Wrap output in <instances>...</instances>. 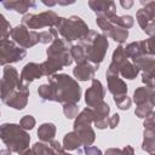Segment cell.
Returning <instances> with one entry per match:
<instances>
[{"mask_svg":"<svg viewBox=\"0 0 155 155\" xmlns=\"http://www.w3.org/2000/svg\"><path fill=\"white\" fill-rule=\"evenodd\" d=\"M82 145L79 136L73 131V132H68L64 138H63V147L65 150H75L79 149Z\"/></svg>","mask_w":155,"mask_h":155,"instance_id":"24","label":"cell"},{"mask_svg":"<svg viewBox=\"0 0 155 155\" xmlns=\"http://www.w3.org/2000/svg\"><path fill=\"white\" fill-rule=\"evenodd\" d=\"M142 81H143V84H145V86L155 90V75H151V76L142 75Z\"/></svg>","mask_w":155,"mask_h":155,"instance_id":"41","label":"cell"},{"mask_svg":"<svg viewBox=\"0 0 155 155\" xmlns=\"http://www.w3.org/2000/svg\"><path fill=\"white\" fill-rule=\"evenodd\" d=\"M132 63L142 71V75L151 76L155 75V58L149 54H143L138 58L132 59Z\"/></svg>","mask_w":155,"mask_h":155,"instance_id":"13","label":"cell"},{"mask_svg":"<svg viewBox=\"0 0 155 155\" xmlns=\"http://www.w3.org/2000/svg\"><path fill=\"white\" fill-rule=\"evenodd\" d=\"M61 21V17L54 11H45L39 15L27 13L22 18V24L28 29H41L45 27L56 28Z\"/></svg>","mask_w":155,"mask_h":155,"instance_id":"5","label":"cell"},{"mask_svg":"<svg viewBox=\"0 0 155 155\" xmlns=\"http://www.w3.org/2000/svg\"><path fill=\"white\" fill-rule=\"evenodd\" d=\"M105 78H107L108 90L113 94V97L127 94L128 87H127L126 82L119 78V75H111V76H105Z\"/></svg>","mask_w":155,"mask_h":155,"instance_id":"16","label":"cell"},{"mask_svg":"<svg viewBox=\"0 0 155 155\" xmlns=\"http://www.w3.org/2000/svg\"><path fill=\"white\" fill-rule=\"evenodd\" d=\"M119 122H120V115H119V114L115 113L114 115L109 116V128L114 130V128L119 125Z\"/></svg>","mask_w":155,"mask_h":155,"instance_id":"42","label":"cell"},{"mask_svg":"<svg viewBox=\"0 0 155 155\" xmlns=\"http://www.w3.org/2000/svg\"><path fill=\"white\" fill-rule=\"evenodd\" d=\"M63 113L67 119H75L79 115V105L76 103L63 104Z\"/></svg>","mask_w":155,"mask_h":155,"instance_id":"34","label":"cell"},{"mask_svg":"<svg viewBox=\"0 0 155 155\" xmlns=\"http://www.w3.org/2000/svg\"><path fill=\"white\" fill-rule=\"evenodd\" d=\"M79 45H81L86 52V59L96 68L103 62L107 51H108V38L104 34H99L94 30H90L86 36L79 40Z\"/></svg>","mask_w":155,"mask_h":155,"instance_id":"2","label":"cell"},{"mask_svg":"<svg viewBox=\"0 0 155 155\" xmlns=\"http://www.w3.org/2000/svg\"><path fill=\"white\" fill-rule=\"evenodd\" d=\"M125 52L127 54L128 58L134 59V58H138L143 54H147V50H145V41L142 40V41H133L128 45H126L125 47Z\"/></svg>","mask_w":155,"mask_h":155,"instance_id":"20","label":"cell"},{"mask_svg":"<svg viewBox=\"0 0 155 155\" xmlns=\"http://www.w3.org/2000/svg\"><path fill=\"white\" fill-rule=\"evenodd\" d=\"M35 124H36V121H35L34 116H31V115H24V116L21 119V121H19V126H21L23 130H25V131L33 130L34 126H35Z\"/></svg>","mask_w":155,"mask_h":155,"instance_id":"36","label":"cell"},{"mask_svg":"<svg viewBox=\"0 0 155 155\" xmlns=\"http://www.w3.org/2000/svg\"><path fill=\"white\" fill-rule=\"evenodd\" d=\"M0 137L6 145L13 153L23 155L29 149L30 136L28 131L23 130L16 124H2L0 128Z\"/></svg>","mask_w":155,"mask_h":155,"instance_id":"3","label":"cell"},{"mask_svg":"<svg viewBox=\"0 0 155 155\" xmlns=\"http://www.w3.org/2000/svg\"><path fill=\"white\" fill-rule=\"evenodd\" d=\"M41 76H44L41 64L35 63V62L27 63L21 71V80L25 85H29L30 82H33L36 79H40Z\"/></svg>","mask_w":155,"mask_h":155,"instance_id":"11","label":"cell"},{"mask_svg":"<svg viewBox=\"0 0 155 155\" xmlns=\"http://www.w3.org/2000/svg\"><path fill=\"white\" fill-rule=\"evenodd\" d=\"M56 136V126L52 122H45L42 125L39 126L38 130V137L40 139V142H45L48 143L51 140H53Z\"/></svg>","mask_w":155,"mask_h":155,"instance_id":"21","label":"cell"},{"mask_svg":"<svg viewBox=\"0 0 155 155\" xmlns=\"http://www.w3.org/2000/svg\"><path fill=\"white\" fill-rule=\"evenodd\" d=\"M154 104L151 103H144V104H140V105H137L136 110H134V114L136 116H138L139 119H145L154 109Z\"/></svg>","mask_w":155,"mask_h":155,"instance_id":"32","label":"cell"},{"mask_svg":"<svg viewBox=\"0 0 155 155\" xmlns=\"http://www.w3.org/2000/svg\"><path fill=\"white\" fill-rule=\"evenodd\" d=\"M10 38L12 39V41H15L18 46L23 48L33 47L38 42H40V33L35 30H29L23 24H19L12 28Z\"/></svg>","mask_w":155,"mask_h":155,"instance_id":"7","label":"cell"},{"mask_svg":"<svg viewBox=\"0 0 155 155\" xmlns=\"http://www.w3.org/2000/svg\"><path fill=\"white\" fill-rule=\"evenodd\" d=\"M75 1L74 0H71V1H62V0H57V5H63V6H65V5H71V4H74Z\"/></svg>","mask_w":155,"mask_h":155,"instance_id":"47","label":"cell"},{"mask_svg":"<svg viewBox=\"0 0 155 155\" xmlns=\"http://www.w3.org/2000/svg\"><path fill=\"white\" fill-rule=\"evenodd\" d=\"M142 149L149 154H155V139L154 138H143Z\"/></svg>","mask_w":155,"mask_h":155,"instance_id":"37","label":"cell"},{"mask_svg":"<svg viewBox=\"0 0 155 155\" xmlns=\"http://www.w3.org/2000/svg\"><path fill=\"white\" fill-rule=\"evenodd\" d=\"M27 51L25 48L18 46L12 40H0V64L10 65L11 63H16L25 58Z\"/></svg>","mask_w":155,"mask_h":155,"instance_id":"6","label":"cell"},{"mask_svg":"<svg viewBox=\"0 0 155 155\" xmlns=\"http://www.w3.org/2000/svg\"><path fill=\"white\" fill-rule=\"evenodd\" d=\"M150 155H155V154H150Z\"/></svg>","mask_w":155,"mask_h":155,"instance_id":"51","label":"cell"},{"mask_svg":"<svg viewBox=\"0 0 155 155\" xmlns=\"http://www.w3.org/2000/svg\"><path fill=\"white\" fill-rule=\"evenodd\" d=\"M128 61V57H127V54H126V52H125V47L124 46H121V45H119L115 50H114V52H113V56H111V63L114 64V65H116L117 68H120L125 62H127Z\"/></svg>","mask_w":155,"mask_h":155,"instance_id":"26","label":"cell"},{"mask_svg":"<svg viewBox=\"0 0 155 155\" xmlns=\"http://www.w3.org/2000/svg\"><path fill=\"white\" fill-rule=\"evenodd\" d=\"M145 41V50H147V54L149 56H155V35L149 36Z\"/></svg>","mask_w":155,"mask_h":155,"instance_id":"38","label":"cell"},{"mask_svg":"<svg viewBox=\"0 0 155 155\" xmlns=\"http://www.w3.org/2000/svg\"><path fill=\"white\" fill-rule=\"evenodd\" d=\"M107 38H111L114 41L119 42V44H122L126 41V39L128 38V30L127 29H124L121 27H117V25H114L113 29L105 35Z\"/></svg>","mask_w":155,"mask_h":155,"instance_id":"25","label":"cell"},{"mask_svg":"<svg viewBox=\"0 0 155 155\" xmlns=\"http://www.w3.org/2000/svg\"><path fill=\"white\" fill-rule=\"evenodd\" d=\"M132 97L136 105H140L144 103H151L155 105V90L148 86H142L136 88Z\"/></svg>","mask_w":155,"mask_h":155,"instance_id":"15","label":"cell"},{"mask_svg":"<svg viewBox=\"0 0 155 155\" xmlns=\"http://www.w3.org/2000/svg\"><path fill=\"white\" fill-rule=\"evenodd\" d=\"M93 121H94V109L86 107L75 117L73 127H74V130H76V128L84 127V126H91V124H93Z\"/></svg>","mask_w":155,"mask_h":155,"instance_id":"19","label":"cell"},{"mask_svg":"<svg viewBox=\"0 0 155 155\" xmlns=\"http://www.w3.org/2000/svg\"><path fill=\"white\" fill-rule=\"evenodd\" d=\"M122 155H136V154L131 145H126L122 148Z\"/></svg>","mask_w":155,"mask_h":155,"instance_id":"44","label":"cell"},{"mask_svg":"<svg viewBox=\"0 0 155 155\" xmlns=\"http://www.w3.org/2000/svg\"><path fill=\"white\" fill-rule=\"evenodd\" d=\"M120 5L124 7V8H126V10H128V8H131L132 6H133V1L132 0H121L120 1Z\"/></svg>","mask_w":155,"mask_h":155,"instance_id":"45","label":"cell"},{"mask_svg":"<svg viewBox=\"0 0 155 155\" xmlns=\"http://www.w3.org/2000/svg\"><path fill=\"white\" fill-rule=\"evenodd\" d=\"M88 6L94 13H97V16H104L109 12H116V5L114 1L90 0Z\"/></svg>","mask_w":155,"mask_h":155,"instance_id":"17","label":"cell"},{"mask_svg":"<svg viewBox=\"0 0 155 155\" xmlns=\"http://www.w3.org/2000/svg\"><path fill=\"white\" fill-rule=\"evenodd\" d=\"M98 68H96L90 62H85L82 64H76V67L73 69V75L79 81H87L94 79V73Z\"/></svg>","mask_w":155,"mask_h":155,"instance_id":"14","label":"cell"},{"mask_svg":"<svg viewBox=\"0 0 155 155\" xmlns=\"http://www.w3.org/2000/svg\"><path fill=\"white\" fill-rule=\"evenodd\" d=\"M11 153H12V151H11L10 149H7V148L0 150V155H11Z\"/></svg>","mask_w":155,"mask_h":155,"instance_id":"48","label":"cell"},{"mask_svg":"<svg viewBox=\"0 0 155 155\" xmlns=\"http://www.w3.org/2000/svg\"><path fill=\"white\" fill-rule=\"evenodd\" d=\"M96 23L97 25L102 29V31L104 33V35H107L114 27V24L105 17V16H97L96 17Z\"/></svg>","mask_w":155,"mask_h":155,"instance_id":"33","label":"cell"},{"mask_svg":"<svg viewBox=\"0 0 155 155\" xmlns=\"http://www.w3.org/2000/svg\"><path fill=\"white\" fill-rule=\"evenodd\" d=\"M63 155H73V154H70V153H67V151H64V153H63Z\"/></svg>","mask_w":155,"mask_h":155,"instance_id":"50","label":"cell"},{"mask_svg":"<svg viewBox=\"0 0 155 155\" xmlns=\"http://www.w3.org/2000/svg\"><path fill=\"white\" fill-rule=\"evenodd\" d=\"M140 4L143 5V10L145 12V15L148 16V18L150 19V22L155 23V1L154 0H140Z\"/></svg>","mask_w":155,"mask_h":155,"instance_id":"30","label":"cell"},{"mask_svg":"<svg viewBox=\"0 0 155 155\" xmlns=\"http://www.w3.org/2000/svg\"><path fill=\"white\" fill-rule=\"evenodd\" d=\"M48 144H50V147H51L58 155H63V153H64L65 149H64V147H63L58 140H54V139H53V140L48 142Z\"/></svg>","mask_w":155,"mask_h":155,"instance_id":"40","label":"cell"},{"mask_svg":"<svg viewBox=\"0 0 155 155\" xmlns=\"http://www.w3.org/2000/svg\"><path fill=\"white\" fill-rule=\"evenodd\" d=\"M21 75L18 74L17 69L12 65H5L2 70V78H1V99L4 101L7 96H10L15 90L22 86Z\"/></svg>","mask_w":155,"mask_h":155,"instance_id":"8","label":"cell"},{"mask_svg":"<svg viewBox=\"0 0 155 155\" xmlns=\"http://www.w3.org/2000/svg\"><path fill=\"white\" fill-rule=\"evenodd\" d=\"M38 94L42 101L53 102V90L50 84H42L38 88Z\"/></svg>","mask_w":155,"mask_h":155,"instance_id":"29","label":"cell"},{"mask_svg":"<svg viewBox=\"0 0 155 155\" xmlns=\"http://www.w3.org/2000/svg\"><path fill=\"white\" fill-rule=\"evenodd\" d=\"M70 54H71V58L73 61L76 63V64H82L85 62H87L86 59V52L84 50V47L81 45H71L70 47Z\"/></svg>","mask_w":155,"mask_h":155,"instance_id":"27","label":"cell"},{"mask_svg":"<svg viewBox=\"0 0 155 155\" xmlns=\"http://www.w3.org/2000/svg\"><path fill=\"white\" fill-rule=\"evenodd\" d=\"M2 6L7 10H15L18 13L27 15V11L31 7H36V2L33 0H8V1H1Z\"/></svg>","mask_w":155,"mask_h":155,"instance_id":"18","label":"cell"},{"mask_svg":"<svg viewBox=\"0 0 155 155\" xmlns=\"http://www.w3.org/2000/svg\"><path fill=\"white\" fill-rule=\"evenodd\" d=\"M23 155H38V154H36V153H35L33 149H28V150H27V151H25Z\"/></svg>","mask_w":155,"mask_h":155,"instance_id":"49","label":"cell"},{"mask_svg":"<svg viewBox=\"0 0 155 155\" xmlns=\"http://www.w3.org/2000/svg\"><path fill=\"white\" fill-rule=\"evenodd\" d=\"M29 85H25V84H22L21 87H18L17 90H15L10 96H7L2 102L16 109V110H22L27 107V103H28V97H29Z\"/></svg>","mask_w":155,"mask_h":155,"instance_id":"10","label":"cell"},{"mask_svg":"<svg viewBox=\"0 0 155 155\" xmlns=\"http://www.w3.org/2000/svg\"><path fill=\"white\" fill-rule=\"evenodd\" d=\"M74 132L79 136L84 147L91 145L96 139V133H94V131L91 126H84V127L76 128V130H74Z\"/></svg>","mask_w":155,"mask_h":155,"instance_id":"22","label":"cell"},{"mask_svg":"<svg viewBox=\"0 0 155 155\" xmlns=\"http://www.w3.org/2000/svg\"><path fill=\"white\" fill-rule=\"evenodd\" d=\"M105 88L98 79H93L91 86L85 92V102L88 108L94 109L102 102H104Z\"/></svg>","mask_w":155,"mask_h":155,"instance_id":"9","label":"cell"},{"mask_svg":"<svg viewBox=\"0 0 155 155\" xmlns=\"http://www.w3.org/2000/svg\"><path fill=\"white\" fill-rule=\"evenodd\" d=\"M113 99H114V103L116 104V107H117L120 110H128L130 107H131V104H132V99H131L127 94L113 97Z\"/></svg>","mask_w":155,"mask_h":155,"instance_id":"31","label":"cell"},{"mask_svg":"<svg viewBox=\"0 0 155 155\" xmlns=\"http://www.w3.org/2000/svg\"><path fill=\"white\" fill-rule=\"evenodd\" d=\"M42 4L46 5V6H48V7H52V6L57 5V1H47V0H42Z\"/></svg>","mask_w":155,"mask_h":155,"instance_id":"46","label":"cell"},{"mask_svg":"<svg viewBox=\"0 0 155 155\" xmlns=\"http://www.w3.org/2000/svg\"><path fill=\"white\" fill-rule=\"evenodd\" d=\"M109 113H110V107L105 102H102L99 105L94 108L93 124L98 130H104L109 127Z\"/></svg>","mask_w":155,"mask_h":155,"instance_id":"12","label":"cell"},{"mask_svg":"<svg viewBox=\"0 0 155 155\" xmlns=\"http://www.w3.org/2000/svg\"><path fill=\"white\" fill-rule=\"evenodd\" d=\"M48 84L53 90V102L62 104L79 103L81 87L74 78L68 74H54L48 78Z\"/></svg>","mask_w":155,"mask_h":155,"instance_id":"1","label":"cell"},{"mask_svg":"<svg viewBox=\"0 0 155 155\" xmlns=\"http://www.w3.org/2000/svg\"><path fill=\"white\" fill-rule=\"evenodd\" d=\"M56 29L58 34H61V36L69 44L74 40H81L90 31L88 25L79 16H70L69 18L61 17Z\"/></svg>","mask_w":155,"mask_h":155,"instance_id":"4","label":"cell"},{"mask_svg":"<svg viewBox=\"0 0 155 155\" xmlns=\"http://www.w3.org/2000/svg\"><path fill=\"white\" fill-rule=\"evenodd\" d=\"M31 149L38 155H58L50 147V144L48 143H45V142H36V143H34V145L31 147Z\"/></svg>","mask_w":155,"mask_h":155,"instance_id":"28","label":"cell"},{"mask_svg":"<svg viewBox=\"0 0 155 155\" xmlns=\"http://www.w3.org/2000/svg\"><path fill=\"white\" fill-rule=\"evenodd\" d=\"M84 153L85 155H103L102 150L94 145H86L84 147Z\"/></svg>","mask_w":155,"mask_h":155,"instance_id":"39","label":"cell"},{"mask_svg":"<svg viewBox=\"0 0 155 155\" xmlns=\"http://www.w3.org/2000/svg\"><path fill=\"white\" fill-rule=\"evenodd\" d=\"M1 18V30H0V40H7L11 35L12 28L10 25V23L7 22V19L5 18L4 15H0Z\"/></svg>","mask_w":155,"mask_h":155,"instance_id":"35","label":"cell"},{"mask_svg":"<svg viewBox=\"0 0 155 155\" xmlns=\"http://www.w3.org/2000/svg\"><path fill=\"white\" fill-rule=\"evenodd\" d=\"M119 73L122 78L128 79V80H133L139 74V69L132 63V61H127L119 68Z\"/></svg>","mask_w":155,"mask_h":155,"instance_id":"23","label":"cell"},{"mask_svg":"<svg viewBox=\"0 0 155 155\" xmlns=\"http://www.w3.org/2000/svg\"><path fill=\"white\" fill-rule=\"evenodd\" d=\"M104 155H122V149L120 148H109L105 150Z\"/></svg>","mask_w":155,"mask_h":155,"instance_id":"43","label":"cell"}]
</instances>
